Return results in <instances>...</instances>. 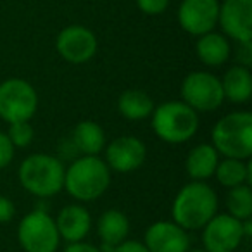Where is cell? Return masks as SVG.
Listing matches in <instances>:
<instances>
[{
  "mask_svg": "<svg viewBox=\"0 0 252 252\" xmlns=\"http://www.w3.org/2000/svg\"><path fill=\"white\" fill-rule=\"evenodd\" d=\"M104 154L105 164L112 173L128 175L144 166L147 159V147L144 140L135 135H123L105 144Z\"/></svg>",
  "mask_w": 252,
  "mask_h": 252,
  "instance_id": "obj_10",
  "label": "cell"
},
{
  "mask_svg": "<svg viewBox=\"0 0 252 252\" xmlns=\"http://www.w3.org/2000/svg\"><path fill=\"white\" fill-rule=\"evenodd\" d=\"M195 54L199 61L207 67H220L231 57L230 38L218 32H209L197 36Z\"/></svg>",
  "mask_w": 252,
  "mask_h": 252,
  "instance_id": "obj_19",
  "label": "cell"
},
{
  "mask_svg": "<svg viewBox=\"0 0 252 252\" xmlns=\"http://www.w3.org/2000/svg\"><path fill=\"white\" fill-rule=\"evenodd\" d=\"M221 156L213 147V144H197L189 151L185 159V169L190 180L195 182H207L214 176L216 166L220 162Z\"/></svg>",
  "mask_w": 252,
  "mask_h": 252,
  "instance_id": "obj_18",
  "label": "cell"
},
{
  "mask_svg": "<svg viewBox=\"0 0 252 252\" xmlns=\"http://www.w3.org/2000/svg\"><path fill=\"white\" fill-rule=\"evenodd\" d=\"M213 178H216V182L224 189H233V187L238 185H251L252 166L249 159L223 158L218 162Z\"/></svg>",
  "mask_w": 252,
  "mask_h": 252,
  "instance_id": "obj_22",
  "label": "cell"
},
{
  "mask_svg": "<svg viewBox=\"0 0 252 252\" xmlns=\"http://www.w3.org/2000/svg\"><path fill=\"white\" fill-rule=\"evenodd\" d=\"M218 26L226 38L237 43L252 42V0H223L220 2Z\"/></svg>",
  "mask_w": 252,
  "mask_h": 252,
  "instance_id": "obj_13",
  "label": "cell"
},
{
  "mask_svg": "<svg viewBox=\"0 0 252 252\" xmlns=\"http://www.w3.org/2000/svg\"><path fill=\"white\" fill-rule=\"evenodd\" d=\"M66 166L59 156L33 152L23 159L18 169L21 187L38 199H50L63 192Z\"/></svg>",
  "mask_w": 252,
  "mask_h": 252,
  "instance_id": "obj_3",
  "label": "cell"
},
{
  "mask_svg": "<svg viewBox=\"0 0 252 252\" xmlns=\"http://www.w3.org/2000/svg\"><path fill=\"white\" fill-rule=\"evenodd\" d=\"M149 119L156 137L171 145L192 140L200 126L199 112L183 100H168L156 105Z\"/></svg>",
  "mask_w": 252,
  "mask_h": 252,
  "instance_id": "obj_4",
  "label": "cell"
},
{
  "mask_svg": "<svg viewBox=\"0 0 252 252\" xmlns=\"http://www.w3.org/2000/svg\"><path fill=\"white\" fill-rule=\"evenodd\" d=\"M98 40L90 28L81 25H69L59 32L56 38V50L66 63L85 64L97 54Z\"/></svg>",
  "mask_w": 252,
  "mask_h": 252,
  "instance_id": "obj_11",
  "label": "cell"
},
{
  "mask_svg": "<svg viewBox=\"0 0 252 252\" xmlns=\"http://www.w3.org/2000/svg\"><path fill=\"white\" fill-rule=\"evenodd\" d=\"M38 111V94L30 81L9 78L0 83V119L7 125L32 121Z\"/></svg>",
  "mask_w": 252,
  "mask_h": 252,
  "instance_id": "obj_7",
  "label": "cell"
},
{
  "mask_svg": "<svg viewBox=\"0 0 252 252\" xmlns=\"http://www.w3.org/2000/svg\"><path fill=\"white\" fill-rule=\"evenodd\" d=\"M69 140L78 156H100V152H104V147L107 144L104 128L90 119L80 121L74 126L69 135Z\"/></svg>",
  "mask_w": 252,
  "mask_h": 252,
  "instance_id": "obj_17",
  "label": "cell"
},
{
  "mask_svg": "<svg viewBox=\"0 0 252 252\" xmlns=\"http://www.w3.org/2000/svg\"><path fill=\"white\" fill-rule=\"evenodd\" d=\"M244 240L242 221L228 213H216L202 226V249L206 252H235Z\"/></svg>",
  "mask_w": 252,
  "mask_h": 252,
  "instance_id": "obj_9",
  "label": "cell"
},
{
  "mask_svg": "<svg viewBox=\"0 0 252 252\" xmlns=\"http://www.w3.org/2000/svg\"><path fill=\"white\" fill-rule=\"evenodd\" d=\"M226 211L240 221L252 220V189L251 185H238L228 189Z\"/></svg>",
  "mask_w": 252,
  "mask_h": 252,
  "instance_id": "obj_23",
  "label": "cell"
},
{
  "mask_svg": "<svg viewBox=\"0 0 252 252\" xmlns=\"http://www.w3.org/2000/svg\"><path fill=\"white\" fill-rule=\"evenodd\" d=\"M18 242L25 252H57L61 237L54 216L45 209H33L18 224Z\"/></svg>",
  "mask_w": 252,
  "mask_h": 252,
  "instance_id": "obj_6",
  "label": "cell"
},
{
  "mask_svg": "<svg viewBox=\"0 0 252 252\" xmlns=\"http://www.w3.org/2000/svg\"><path fill=\"white\" fill-rule=\"evenodd\" d=\"M7 137L16 149H26L35 138V130H33L32 121L11 123L7 130Z\"/></svg>",
  "mask_w": 252,
  "mask_h": 252,
  "instance_id": "obj_24",
  "label": "cell"
},
{
  "mask_svg": "<svg viewBox=\"0 0 252 252\" xmlns=\"http://www.w3.org/2000/svg\"><path fill=\"white\" fill-rule=\"evenodd\" d=\"M54 221H56L61 240H64L66 244L85 240L94 226L90 211L81 202L64 206L54 218Z\"/></svg>",
  "mask_w": 252,
  "mask_h": 252,
  "instance_id": "obj_15",
  "label": "cell"
},
{
  "mask_svg": "<svg viewBox=\"0 0 252 252\" xmlns=\"http://www.w3.org/2000/svg\"><path fill=\"white\" fill-rule=\"evenodd\" d=\"M63 252H102V251H100V247H97V245L88 244V242L81 240V242L67 244Z\"/></svg>",
  "mask_w": 252,
  "mask_h": 252,
  "instance_id": "obj_30",
  "label": "cell"
},
{
  "mask_svg": "<svg viewBox=\"0 0 252 252\" xmlns=\"http://www.w3.org/2000/svg\"><path fill=\"white\" fill-rule=\"evenodd\" d=\"M142 242L149 252H187L190 249L189 231L173 220H159L149 224Z\"/></svg>",
  "mask_w": 252,
  "mask_h": 252,
  "instance_id": "obj_14",
  "label": "cell"
},
{
  "mask_svg": "<svg viewBox=\"0 0 252 252\" xmlns=\"http://www.w3.org/2000/svg\"><path fill=\"white\" fill-rule=\"evenodd\" d=\"M220 80H221V87H223L224 98L230 100L231 104L242 105V104H247L252 98L251 67L235 64V66L228 67L226 73Z\"/></svg>",
  "mask_w": 252,
  "mask_h": 252,
  "instance_id": "obj_20",
  "label": "cell"
},
{
  "mask_svg": "<svg viewBox=\"0 0 252 252\" xmlns=\"http://www.w3.org/2000/svg\"><path fill=\"white\" fill-rule=\"evenodd\" d=\"M220 199L207 182H195L183 185L171 204V218L187 231L202 230V226L218 213Z\"/></svg>",
  "mask_w": 252,
  "mask_h": 252,
  "instance_id": "obj_1",
  "label": "cell"
},
{
  "mask_svg": "<svg viewBox=\"0 0 252 252\" xmlns=\"http://www.w3.org/2000/svg\"><path fill=\"white\" fill-rule=\"evenodd\" d=\"M14 156H16V147L9 140L7 133L0 131V169L7 168L14 161Z\"/></svg>",
  "mask_w": 252,
  "mask_h": 252,
  "instance_id": "obj_26",
  "label": "cell"
},
{
  "mask_svg": "<svg viewBox=\"0 0 252 252\" xmlns=\"http://www.w3.org/2000/svg\"><path fill=\"white\" fill-rule=\"evenodd\" d=\"M137 7L145 16H159L169 7V0H135Z\"/></svg>",
  "mask_w": 252,
  "mask_h": 252,
  "instance_id": "obj_25",
  "label": "cell"
},
{
  "mask_svg": "<svg viewBox=\"0 0 252 252\" xmlns=\"http://www.w3.org/2000/svg\"><path fill=\"white\" fill-rule=\"evenodd\" d=\"M111 252H149V251L144 245V242L126 238L125 242H121V244H118L116 247H112Z\"/></svg>",
  "mask_w": 252,
  "mask_h": 252,
  "instance_id": "obj_29",
  "label": "cell"
},
{
  "mask_svg": "<svg viewBox=\"0 0 252 252\" xmlns=\"http://www.w3.org/2000/svg\"><path fill=\"white\" fill-rule=\"evenodd\" d=\"M95 230L100 238V251L111 252L112 247L125 242L130 235V220L121 209H105L95 223Z\"/></svg>",
  "mask_w": 252,
  "mask_h": 252,
  "instance_id": "obj_16",
  "label": "cell"
},
{
  "mask_svg": "<svg viewBox=\"0 0 252 252\" xmlns=\"http://www.w3.org/2000/svg\"><path fill=\"white\" fill-rule=\"evenodd\" d=\"M187 252H206V251H204L202 247H197V249H192V247H190V249H189V251H187Z\"/></svg>",
  "mask_w": 252,
  "mask_h": 252,
  "instance_id": "obj_31",
  "label": "cell"
},
{
  "mask_svg": "<svg viewBox=\"0 0 252 252\" xmlns=\"http://www.w3.org/2000/svg\"><path fill=\"white\" fill-rule=\"evenodd\" d=\"M220 0H182L176 12L178 25L192 36L214 32L218 26Z\"/></svg>",
  "mask_w": 252,
  "mask_h": 252,
  "instance_id": "obj_12",
  "label": "cell"
},
{
  "mask_svg": "<svg viewBox=\"0 0 252 252\" xmlns=\"http://www.w3.org/2000/svg\"><path fill=\"white\" fill-rule=\"evenodd\" d=\"M16 216V204L11 197L0 193V224L11 223Z\"/></svg>",
  "mask_w": 252,
  "mask_h": 252,
  "instance_id": "obj_27",
  "label": "cell"
},
{
  "mask_svg": "<svg viewBox=\"0 0 252 252\" xmlns=\"http://www.w3.org/2000/svg\"><path fill=\"white\" fill-rule=\"evenodd\" d=\"M112 171L98 156H78L64 171V189L76 202L87 204L107 192Z\"/></svg>",
  "mask_w": 252,
  "mask_h": 252,
  "instance_id": "obj_2",
  "label": "cell"
},
{
  "mask_svg": "<svg viewBox=\"0 0 252 252\" xmlns=\"http://www.w3.org/2000/svg\"><path fill=\"white\" fill-rule=\"evenodd\" d=\"M182 100L197 112H213L224 102L221 80L209 71H192L180 87Z\"/></svg>",
  "mask_w": 252,
  "mask_h": 252,
  "instance_id": "obj_8",
  "label": "cell"
},
{
  "mask_svg": "<svg viewBox=\"0 0 252 252\" xmlns=\"http://www.w3.org/2000/svg\"><path fill=\"white\" fill-rule=\"evenodd\" d=\"M211 144L223 158L251 159L252 156V112L233 111L214 123Z\"/></svg>",
  "mask_w": 252,
  "mask_h": 252,
  "instance_id": "obj_5",
  "label": "cell"
},
{
  "mask_svg": "<svg viewBox=\"0 0 252 252\" xmlns=\"http://www.w3.org/2000/svg\"><path fill=\"white\" fill-rule=\"evenodd\" d=\"M235 61H237V64H240V66H245V67L252 66V42L237 43Z\"/></svg>",
  "mask_w": 252,
  "mask_h": 252,
  "instance_id": "obj_28",
  "label": "cell"
},
{
  "mask_svg": "<svg viewBox=\"0 0 252 252\" xmlns=\"http://www.w3.org/2000/svg\"><path fill=\"white\" fill-rule=\"evenodd\" d=\"M156 104L152 97L144 90L130 88L125 90L118 98V111L128 121H144L149 119Z\"/></svg>",
  "mask_w": 252,
  "mask_h": 252,
  "instance_id": "obj_21",
  "label": "cell"
}]
</instances>
